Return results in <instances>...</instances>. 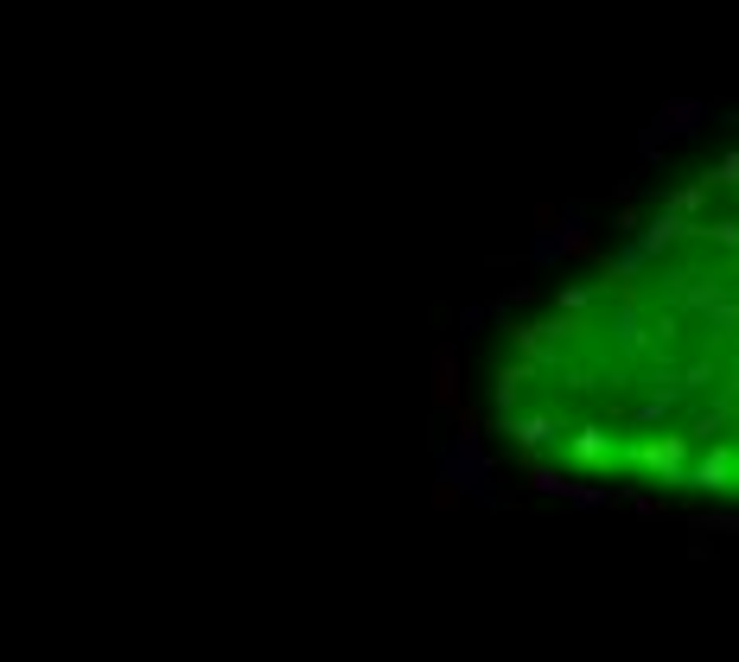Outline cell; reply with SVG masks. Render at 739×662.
Masks as SVG:
<instances>
[{"mask_svg":"<svg viewBox=\"0 0 739 662\" xmlns=\"http://www.w3.org/2000/svg\"><path fill=\"white\" fill-rule=\"evenodd\" d=\"M517 433H523V440H529V446H536V440H548V433H555V421H523Z\"/></svg>","mask_w":739,"mask_h":662,"instance_id":"obj_2","label":"cell"},{"mask_svg":"<svg viewBox=\"0 0 739 662\" xmlns=\"http://www.w3.org/2000/svg\"><path fill=\"white\" fill-rule=\"evenodd\" d=\"M574 452H580V459H599V452H606V440H599V433H580Z\"/></svg>","mask_w":739,"mask_h":662,"instance_id":"obj_1","label":"cell"}]
</instances>
